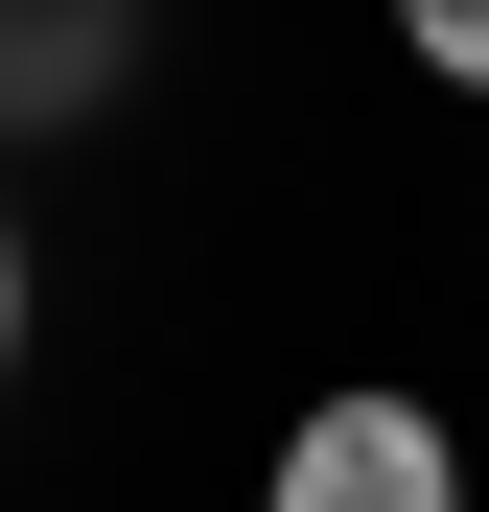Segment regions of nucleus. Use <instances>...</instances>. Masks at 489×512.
I'll return each mask as SVG.
<instances>
[{
  "instance_id": "obj_3",
  "label": "nucleus",
  "mask_w": 489,
  "mask_h": 512,
  "mask_svg": "<svg viewBox=\"0 0 489 512\" xmlns=\"http://www.w3.org/2000/svg\"><path fill=\"white\" fill-rule=\"evenodd\" d=\"M396 47H420L443 94H489V0H396Z\"/></svg>"
},
{
  "instance_id": "obj_1",
  "label": "nucleus",
  "mask_w": 489,
  "mask_h": 512,
  "mask_svg": "<svg viewBox=\"0 0 489 512\" xmlns=\"http://www.w3.org/2000/svg\"><path fill=\"white\" fill-rule=\"evenodd\" d=\"M257 512H466V443H443V419L420 396H303L280 419V466H257Z\"/></svg>"
},
{
  "instance_id": "obj_4",
  "label": "nucleus",
  "mask_w": 489,
  "mask_h": 512,
  "mask_svg": "<svg viewBox=\"0 0 489 512\" xmlns=\"http://www.w3.org/2000/svg\"><path fill=\"white\" fill-rule=\"evenodd\" d=\"M0 373H24V233H0Z\"/></svg>"
},
{
  "instance_id": "obj_2",
  "label": "nucleus",
  "mask_w": 489,
  "mask_h": 512,
  "mask_svg": "<svg viewBox=\"0 0 489 512\" xmlns=\"http://www.w3.org/2000/svg\"><path fill=\"white\" fill-rule=\"evenodd\" d=\"M117 47H140L117 0H0V117H94V94H117Z\"/></svg>"
}]
</instances>
